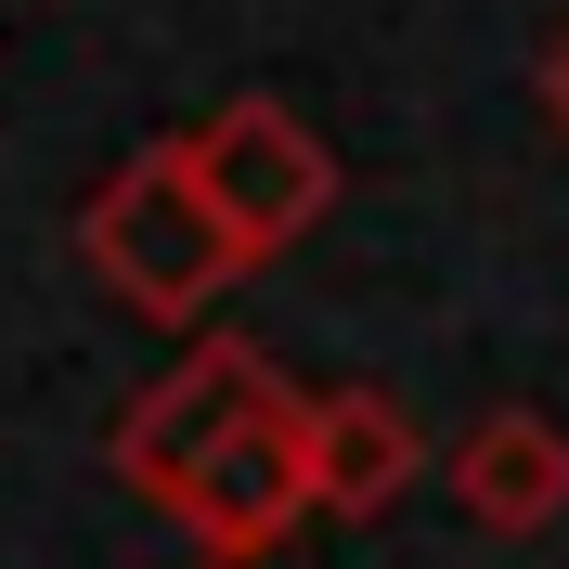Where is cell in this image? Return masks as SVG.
I'll use <instances>...</instances> for the list:
<instances>
[{"instance_id":"cell-1","label":"cell","mask_w":569,"mask_h":569,"mask_svg":"<svg viewBox=\"0 0 569 569\" xmlns=\"http://www.w3.org/2000/svg\"><path fill=\"white\" fill-rule=\"evenodd\" d=\"M78 247H91V272H104L142 323H194L220 284L247 272V247L220 233L208 181H194V142L117 156V169L91 181V208H78Z\"/></svg>"},{"instance_id":"cell-5","label":"cell","mask_w":569,"mask_h":569,"mask_svg":"<svg viewBox=\"0 0 569 569\" xmlns=\"http://www.w3.org/2000/svg\"><path fill=\"white\" fill-rule=\"evenodd\" d=\"M440 492L466 505V531H505V543L557 531L569 518V427L531 415V401H492V415L440 453Z\"/></svg>"},{"instance_id":"cell-4","label":"cell","mask_w":569,"mask_h":569,"mask_svg":"<svg viewBox=\"0 0 569 569\" xmlns=\"http://www.w3.org/2000/svg\"><path fill=\"white\" fill-rule=\"evenodd\" d=\"M181 543L208 569H247V557H272L298 518H323L311 505V453H298V415H272V427H233L208 466H181L169 479V505H156Z\"/></svg>"},{"instance_id":"cell-6","label":"cell","mask_w":569,"mask_h":569,"mask_svg":"<svg viewBox=\"0 0 569 569\" xmlns=\"http://www.w3.org/2000/svg\"><path fill=\"white\" fill-rule=\"evenodd\" d=\"M298 453H311V505L323 518H376L427 479V427L389 389H311L298 401Z\"/></svg>"},{"instance_id":"cell-7","label":"cell","mask_w":569,"mask_h":569,"mask_svg":"<svg viewBox=\"0 0 569 569\" xmlns=\"http://www.w3.org/2000/svg\"><path fill=\"white\" fill-rule=\"evenodd\" d=\"M543 117H557V142H569V27L543 39Z\"/></svg>"},{"instance_id":"cell-2","label":"cell","mask_w":569,"mask_h":569,"mask_svg":"<svg viewBox=\"0 0 569 569\" xmlns=\"http://www.w3.org/2000/svg\"><path fill=\"white\" fill-rule=\"evenodd\" d=\"M194 142V181H208V208L220 233L259 259H284L298 233H323V208H337V156H323V130L298 104H272V91H233V104L208 117V130H181Z\"/></svg>"},{"instance_id":"cell-3","label":"cell","mask_w":569,"mask_h":569,"mask_svg":"<svg viewBox=\"0 0 569 569\" xmlns=\"http://www.w3.org/2000/svg\"><path fill=\"white\" fill-rule=\"evenodd\" d=\"M298 401H311V389H284L259 337H194V350H181L169 376H156V389L117 415L104 466L130 479L142 505H169V479H181V466H208L233 427H272V415H298Z\"/></svg>"}]
</instances>
